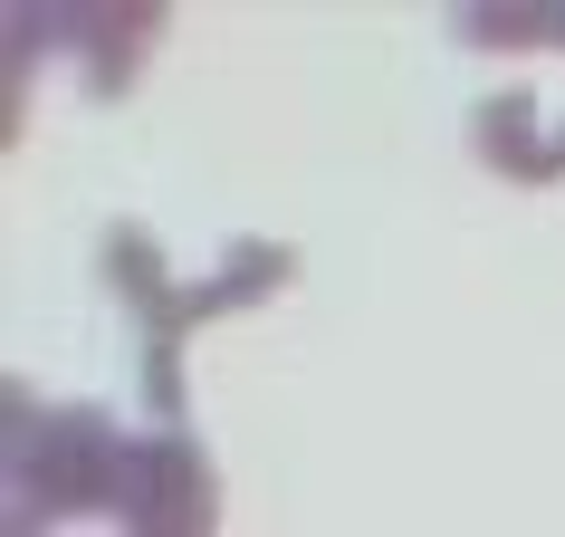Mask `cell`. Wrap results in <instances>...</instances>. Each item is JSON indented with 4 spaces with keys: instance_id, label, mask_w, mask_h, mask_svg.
<instances>
[]
</instances>
